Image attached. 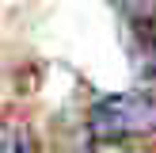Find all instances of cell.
<instances>
[{"label":"cell","instance_id":"cell-1","mask_svg":"<svg viewBox=\"0 0 156 153\" xmlns=\"http://www.w3.org/2000/svg\"><path fill=\"white\" fill-rule=\"evenodd\" d=\"M88 130L95 142H122L133 134H152L156 130V99L141 92H122V96H103L88 111Z\"/></svg>","mask_w":156,"mask_h":153},{"label":"cell","instance_id":"cell-2","mask_svg":"<svg viewBox=\"0 0 156 153\" xmlns=\"http://www.w3.org/2000/svg\"><path fill=\"white\" fill-rule=\"evenodd\" d=\"M129 65L141 96L156 99V15L141 12L129 23Z\"/></svg>","mask_w":156,"mask_h":153},{"label":"cell","instance_id":"cell-3","mask_svg":"<svg viewBox=\"0 0 156 153\" xmlns=\"http://www.w3.org/2000/svg\"><path fill=\"white\" fill-rule=\"evenodd\" d=\"M34 134L27 122L19 119H4L0 122V153H34Z\"/></svg>","mask_w":156,"mask_h":153},{"label":"cell","instance_id":"cell-4","mask_svg":"<svg viewBox=\"0 0 156 153\" xmlns=\"http://www.w3.org/2000/svg\"><path fill=\"white\" fill-rule=\"evenodd\" d=\"M80 153H129L122 142H95V145H88V149H80Z\"/></svg>","mask_w":156,"mask_h":153}]
</instances>
